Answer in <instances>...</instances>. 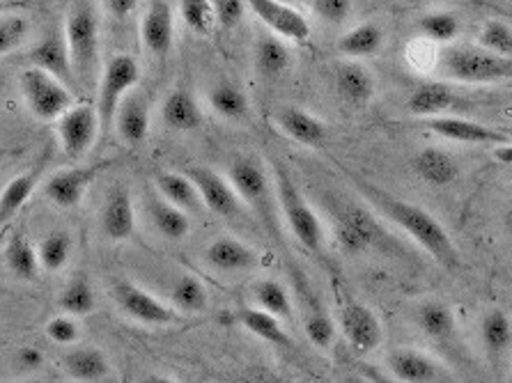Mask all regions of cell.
Returning a JSON list of instances; mask_svg holds the SVG:
<instances>
[{"label": "cell", "instance_id": "obj_44", "mask_svg": "<svg viewBox=\"0 0 512 383\" xmlns=\"http://www.w3.org/2000/svg\"><path fill=\"white\" fill-rule=\"evenodd\" d=\"M478 49L494 56L512 58V28L503 21H487L478 33Z\"/></svg>", "mask_w": 512, "mask_h": 383}, {"label": "cell", "instance_id": "obj_19", "mask_svg": "<svg viewBox=\"0 0 512 383\" xmlns=\"http://www.w3.org/2000/svg\"><path fill=\"white\" fill-rule=\"evenodd\" d=\"M425 127H428L434 136L453 140V143H464V145H503L510 143V138L503 134V131H496L487 124L464 120V117H432V120H425Z\"/></svg>", "mask_w": 512, "mask_h": 383}, {"label": "cell", "instance_id": "obj_42", "mask_svg": "<svg viewBox=\"0 0 512 383\" xmlns=\"http://www.w3.org/2000/svg\"><path fill=\"white\" fill-rule=\"evenodd\" d=\"M423 39H428L434 46H451L460 35V19L453 12H430L421 19Z\"/></svg>", "mask_w": 512, "mask_h": 383}, {"label": "cell", "instance_id": "obj_53", "mask_svg": "<svg viewBox=\"0 0 512 383\" xmlns=\"http://www.w3.org/2000/svg\"><path fill=\"white\" fill-rule=\"evenodd\" d=\"M106 12L111 14V17L115 19H127L134 14V10L138 7L136 0H108V3H104Z\"/></svg>", "mask_w": 512, "mask_h": 383}, {"label": "cell", "instance_id": "obj_35", "mask_svg": "<svg viewBox=\"0 0 512 383\" xmlns=\"http://www.w3.org/2000/svg\"><path fill=\"white\" fill-rule=\"evenodd\" d=\"M384 46V30L377 23L366 21L359 23V26L347 30V33L338 39V51L343 53L345 58L359 60V58H370L375 53L382 51Z\"/></svg>", "mask_w": 512, "mask_h": 383}, {"label": "cell", "instance_id": "obj_23", "mask_svg": "<svg viewBox=\"0 0 512 383\" xmlns=\"http://www.w3.org/2000/svg\"><path fill=\"white\" fill-rule=\"evenodd\" d=\"M276 127L283 131V136L304 147H320L327 140V124L297 106L281 108L276 113Z\"/></svg>", "mask_w": 512, "mask_h": 383}, {"label": "cell", "instance_id": "obj_41", "mask_svg": "<svg viewBox=\"0 0 512 383\" xmlns=\"http://www.w3.org/2000/svg\"><path fill=\"white\" fill-rule=\"evenodd\" d=\"M95 306V289H92L85 276L72 278L60 292V308L65 310V315L69 317H88L90 312L95 310Z\"/></svg>", "mask_w": 512, "mask_h": 383}, {"label": "cell", "instance_id": "obj_22", "mask_svg": "<svg viewBox=\"0 0 512 383\" xmlns=\"http://www.w3.org/2000/svg\"><path fill=\"white\" fill-rule=\"evenodd\" d=\"M203 257L209 267L226 273L251 271L260 267V255L235 237H216L214 241H209Z\"/></svg>", "mask_w": 512, "mask_h": 383}, {"label": "cell", "instance_id": "obj_7", "mask_svg": "<svg viewBox=\"0 0 512 383\" xmlns=\"http://www.w3.org/2000/svg\"><path fill=\"white\" fill-rule=\"evenodd\" d=\"M19 90L28 111L42 122H58L69 108L76 106L72 88L35 67L21 69Z\"/></svg>", "mask_w": 512, "mask_h": 383}, {"label": "cell", "instance_id": "obj_3", "mask_svg": "<svg viewBox=\"0 0 512 383\" xmlns=\"http://www.w3.org/2000/svg\"><path fill=\"white\" fill-rule=\"evenodd\" d=\"M271 179H274L278 211H281L283 221L294 234V239H297L301 248H306L308 253L322 257L324 248H327V232H324V225L313 205H310L306 195L299 191V186L294 184L290 168H287L283 161H274L271 163Z\"/></svg>", "mask_w": 512, "mask_h": 383}, {"label": "cell", "instance_id": "obj_25", "mask_svg": "<svg viewBox=\"0 0 512 383\" xmlns=\"http://www.w3.org/2000/svg\"><path fill=\"white\" fill-rule=\"evenodd\" d=\"M336 90L338 97L352 106H366L375 99L377 81L375 74L359 62H345L336 72Z\"/></svg>", "mask_w": 512, "mask_h": 383}, {"label": "cell", "instance_id": "obj_60", "mask_svg": "<svg viewBox=\"0 0 512 383\" xmlns=\"http://www.w3.org/2000/svg\"><path fill=\"white\" fill-rule=\"evenodd\" d=\"M0 154H3V152H0Z\"/></svg>", "mask_w": 512, "mask_h": 383}, {"label": "cell", "instance_id": "obj_11", "mask_svg": "<svg viewBox=\"0 0 512 383\" xmlns=\"http://www.w3.org/2000/svg\"><path fill=\"white\" fill-rule=\"evenodd\" d=\"M56 134L62 152L72 156V159H79V156H83L92 145H95L97 136H102L95 106L76 104L74 108H69V111L56 122Z\"/></svg>", "mask_w": 512, "mask_h": 383}, {"label": "cell", "instance_id": "obj_59", "mask_svg": "<svg viewBox=\"0 0 512 383\" xmlns=\"http://www.w3.org/2000/svg\"><path fill=\"white\" fill-rule=\"evenodd\" d=\"M3 237H5V232H3V230H0V241H3Z\"/></svg>", "mask_w": 512, "mask_h": 383}, {"label": "cell", "instance_id": "obj_40", "mask_svg": "<svg viewBox=\"0 0 512 383\" xmlns=\"http://www.w3.org/2000/svg\"><path fill=\"white\" fill-rule=\"evenodd\" d=\"M5 262L19 280H35L37 271H40V260H37V250L33 244L23 237V234H14L10 244L5 248Z\"/></svg>", "mask_w": 512, "mask_h": 383}, {"label": "cell", "instance_id": "obj_18", "mask_svg": "<svg viewBox=\"0 0 512 383\" xmlns=\"http://www.w3.org/2000/svg\"><path fill=\"white\" fill-rule=\"evenodd\" d=\"M480 342L492 370L499 374L508 363L512 351V317L506 310L492 308L480 319Z\"/></svg>", "mask_w": 512, "mask_h": 383}, {"label": "cell", "instance_id": "obj_17", "mask_svg": "<svg viewBox=\"0 0 512 383\" xmlns=\"http://www.w3.org/2000/svg\"><path fill=\"white\" fill-rule=\"evenodd\" d=\"M141 42L147 53L164 58L175 42V14L166 0H152L141 19Z\"/></svg>", "mask_w": 512, "mask_h": 383}, {"label": "cell", "instance_id": "obj_34", "mask_svg": "<svg viewBox=\"0 0 512 383\" xmlns=\"http://www.w3.org/2000/svg\"><path fill=\"white\" fill-rule=\"evenodd\" d=\"M292 65V51L276 35H260L255 42V69L265 78L283 76Z\"/></svg>", "mask_w": 512, "mask_h": 383}, {"label": "cell", "instance_id": "obj_56", "mask_svg": "<svg viewBox=\"0 0 512 383\" xmlns=\"http://www.w3.org/2000/svg\"><path fill=\"white\" fill-rule=\"evenodd\" d=\"M503 223H506V230H508V234L512 237V205L508 207L506 216H503Z\"/></svg>", "mask_w": 512, "mask_h": 383}, {"label": "cell", "instance_id": "obj_54", "mask_svg": "<svg viewBox=\"0 0 512 383\" xmlns=\"http://www.w3.org/2000/svg\"><path fill=\"white\" fill-rule=\"evenodd\" d=\"M492 156L503 166H512V140L510 143H503V145H494Z\"/></svg>", "mask_w": 512, "mask_h": 383}, {"label": "cell", "instance_id": "obj_24", "mask_svg": "<svg viewBox=\"0 0 512 383\" xmlns=\"http://www.w3.org/2000/svg\"><path fill=\"white\" fill-rule=\"evenodd\" d=\"M411 168H414L418 179H423L434 189H444L460 177V163L451 152L441 150V147H425V150L416 152L411 159Z\"/></svg>", "mask_w": 512, "mask_h": 383}, {"label": "cell", "instance_id": "obj_33", "mask_svg": "<svg viewBox=\"0 0 512 383\" xmlns=\"http://www.w3.org/2000/svg\"><path fill=\"white\" fill-rule=\"evenodd\" d=\"M455 104L453 90L446 83H421L407 99V111L416 117H441Z\"/></svg>", "mask_w": 512, "mask_h": 383}, {"label": "cell", "instance_id": "obj_6", "mask_svg": "<svg viewBox=\"0 0 512 383\" xmlns=\"http://www.w3.org/2000/svg\"><path fill=\"white\" fill-rule=\"evenodd\" d=\"M138 81H141V67H138V62L129 53H118V56L104 62L95 99V111L99 117L102 136H108L122 99L136 90Z\"/></svg>", "mask_w": 512, "mask_h": 383}, {"label": "cell", "instance_id": "obj_4", "mask_svg": "<svg viewBox=\"0 0 512 383\" xmlns=\"http://www.w3.org/2000/svg\"><path fill=\"white\" fill-rule=\"evenodd\" d=\"M228 182L239 195L242 205L258 216V221L278 237V202L274 193V179L269 170L255 156H239L230 163Z\"/></svg>", "mask_w": 512, "mask_h": 383}, {"label": "cell", "instance_id": "obj_50", "mask_svg": "<svg viewBox=\"0 0 512 383\" xmlns=\"http://www.w3.org/2000/svg\"><path fill=\"white\" fill-rule=\"evenodd\" d=\"M44 363L46 358L37 347H21L17 354H14V367L23 374H33L37 370H42Z\"/></svg>", "mask_w": 512, "mask_h": 383}, {"label": "cell", "instance_id": "obj_37", "mask_svg": "<svg viewBox=\"0 0 512 383\" xmlns=\"http://www.w3.org/2000/svg\"><path fill=\"white\" fill-rule=\"evenodd\" d=\"M168 306L180 312V315H198V312L207 310L209 294L203 280L196 276H180L170 287Z\"/></svg>", "mask_w": 512, "mask_h": 383}, {"label": "cell", "instance_id": "obj_27", "mask_svg": "<svg viewBox=\"0 0 512 383\" xmlns=\"http://www.w3.org/2000/svg\"><path fill=\"white\" fill-rule=\"evenodd\" d=\"M161 120H164L166 127L173 131H196L203 127V108H200L198 99L191 95L189 90L177 88L170 92L164 101V108H161Z\"/></svg>", "mask_w": 512, "mask_h": 383}, {"label": "cell", "instance_id": "obj_10", "mask_svg": "<svg viewBox=\"0 0 512 383\" xmlns=\"http://www.w3.org/2000/svg\"><path fill=\"white\" fill-rule=\"evenodd\" d=\"M386 367L400 383H460L444 363L421 349L400 347L389 351Z\"/></svg>", "mask_w": 512, "mask_h": 383}, {"label": "cell", "instance_id": "obj_12", "mask_svg": "<svg viewBox=\"0 0 512 383\" xmlns=\"http://www.w3.org/2000/svg\"><path fill=\"white\" fill-rule=\"evenodd\" d=\"M340 331H343L347 345L361 356L377 351L384 342L382 322L363 303H347L343 312H340Z\"/></svg>", "mask_w": 512, "mask_h": 383}, {"label": "cell", "instance_id": "obj_29", "mask_svg": "<svg viewBox=\"0 0 512 383\" xmlns=\"http://www.w3.org/2000/svg\"><path fill=\"white\" fill-rule=\"evenodd\" d=\"M154 191L184 214H200L205 207L196 184L182 173H159L154 177Z\"/></svg>", "mask_w": 512, "mask_h": 383}, {"label": "cell", "instance_id": "obj_30", "mask_svg": "<svg viewBox=\"0 0 512 383\" xmlns=\"http://www.w3.org/2000/svg\"><path fill=\"white\" fill-rule=\"evenodd\" d=\"M145 207H147V214H150L154 230H157L161 237H166L170 241H180L191 232L189 214H184V211L170 205V202L161 198L157 191L147 195Z\"/></svg>", "mask_w": 512, "mask_h": 383}, {"label": "cell", "instance_id": "obj_43", "mask_svg": "<svg viewBox=\"0 0 512 383\" xmlns=\"http://www.w3.org/2000/svg\"><path fill=\"white\" fill-rule=\"evenodd\" d=\"M69 255H72V237L67 232L56 230L40 241L37 246V260H40V267L44 271L56 273L69 262Z\"/></svg>", "mask_w": 512, "mask_h": 383}, {"label": "cell", "instance_id": "obj_32", "mask_svg": "<svg viewBox=\"0 0 512 383\" xmlns=\"http://www.w3.org/2000/svg\"><path fill=\"white\" fill-rule=\"evenodd\" d=\"M416 324L434 342H453L457 335V319L444 301H425L416 310Z\"/></svg>", "mask_w": 512, "mask_h": 383}, {"label": "cell", "instance_id": "obj_13", "mask_svg": "<svg viewBox=\"0 0 512 383\" xmlns=\"http://www.w3.org/2000/svg\"><path fill=\"white\" fill-rule=\"evenodd\" d=\"M255 17H258L269 28L271 35H276L283 42L306 44L310 37L308 19L294 7L278 3V0H251L246 3Z\"/></svg>", "mask_w": 512, "mask_h": 383}, {"label": "cell", "instance_id": "obj_2", "mask_svg": "<svg viewBox=\"0 0 512 383\" xmlns=\"http://www.w3.org/2000/svg\"><path fill=\"white\" fill-rule=\"evenodd\" d=\"M65 39L76 88L92 95L102 78V33H99V7L95 3L69 5L65 19Z\"/></svg>", "mask_w": 512, "mask_h": 383}, {"label": "cell", "instance_id": "obj_49", "mask_svg": "<svg viewBox=\"0 0 512 383\" xmlns=\"http://www.w3.org/2000/svg\"><path fill=\"white\" fill-rule=\"evenodd\" d=\"M212 7H214L216 23L226 30L239 26V21L244 19V14L248 10V5L242 3V0H216V3H212Z\"/></svg>", "mask_w": 512, "mask_h": 383}, {"label": "cell", "instance_id": "obj_8", "mask_svg": "<svg viewBox=\"0 0 512 383\" xmlns=\"http://www.w3.org/2000/svg\"><path fill=\"white\" fill-rule=\"evenodd\" d=\"M333 211V237L347 253H366L370 248L386 250L391 237L375 216L361 205H340Z\"/></svg>", "mask_w": 512, "mask_h": 383}, {"label": "cell", "instance_id": "obj_47", "mask_svg": "<svg viewBox=\"0 0 512 383\" xmlns=\"http://www.w3.org/2000/svg\"><path fill=\"white\" fill-rule=\"evenodd\" d=\"M44 333L51 342H56V345H62V347H72L81 340V326L74 317L69 315L49 319V324L44 326Z\"/></svg>", "mask_w": 512, "mask_h": 383}, {"label": "cell", "instance_id": "obj_31", "mask_svg": "<svg viewBox=\"0 0 512 383\" xmlns=\"http://www.w3.org/2000/svg\"><path fill=\"white\" fill-rule=\"evenodd\" d=\"M253 308L276 317L278 322H292L294 319V301L287 287L276 278H262L253 285L251 292Z\"/></svg>", "mask_w": 512, "mask_h": 383}, {"label": "cell", "instance_id": "obj_28", "mask_svg": "<svg viewBox=\"0 0 512 383\" xmlns=\"http://www.w3.org/2000/svg\"><path fill=\"white\" fill-rule=\"evenodd\" d=\"M44 173V163H37L28 173L12 177L7 186L0 193V228H5L19 211L26 207V202L33 198V193L40 186V179Z\"/></svg>", "mask_w": 512, "mask_h": 383}, {"label": "cell", "instance_id": "obj_55", "mask_svg": "<svg viewBox=\"0 0 512 383\" xmlns=\"http://www.w3.org/2000/svg\"><path fill=\"white\" fill-rule=\"evenodd\" d=\"M143 383H180V381L164 377V374H150V377H147Z\"/></svg>", "mask_w": 512, "mask_h": 383}, {"label": "cell", "instance_id": "obj_26", "mask_svg": "<svg viewBox=\"0 0 512 383\" xmlns=\"http://www.w3.org/2000/svg\"><path fill=\"white\" fill-rule=\"evenodd\" d=\"M62 367L67 377L79 383H99L111 374V363L102 349L97 347H76L62 356Z\"/></svg>", "mask_w": 512, "mask_h": 383}, {"label": "cell", "instance_id": "obj_39", "mask_svg": "<svg viewBox=\"0 0 512 383\" xmlns=\"http://www.w3.org/2000/svg\"><path fill=\"white\" fill-rule=\"evenodd\" d=\"M304 333L317 349L327 351L336 340V324L327 310H324L317 299L306 301L304 306Z\"/></svg>", "mask_w": 512, "mask_h": 383}, {"label": "cell", "instance_id": "obj_45", "mask_svg": "<svg viewBox=\"0 0 512 383\" xmlns=\"http://www.w3.org/2000/svg\"><path fill=\"white\" fill-rule=\"evenodd\" d=\"M177 7H180L182 21L186 23V28L203 37L212 33L216 23L212 3H207V0H184V3H180Z\"/></svg>", "mask_w": 512, "mask_h": 383}, {"label": "cell", "instance_id": "obj_38", "mask_svg": "<svg viewBox=\"0 0 512 383\" xmlns=\"http://www.w3.org/2000/svg\"><path fill=\"white\" fill-rule=\"evenodd\" d=\"M207 99L214 111L221 117H226V120H246L248 113H251L246 92L235 83H216L209 90Z\"/></svg>", "mask_w": 512, "mask_h": 383}, {"label": "cell", "instance_id": "obj_16", "mask_svg": "<svg viewBox=\"0 0 512 383\" xmlns=\"http://www.w3.org/2000/svg\"><path fill=\"white\" fill-rule=\"evenodd\" d=\"M28 67L42 69L67 88H76V78L72 69V58H69L65 33H46L28 53Z\"/></svg>", "mask_w": 512, "mask_h": 383}, {"label": "cell", "instance_id": "obj_1", "mask_svg": "<svg viewBox=\"0 0 512 383\" xmlns=\"http://www.w3.org/2000/svg\"><path fill=\"white\" fill-rule=\"evenodd\" d=\"M354 184L372 209H377L386 221H391L395 228L405 232L439 267L448 271L460 269V253H457L451 234H448L441 221H437L428 209L414 205V202L395 198L389 191L379 189V186L366 182L361 177H354Z\"/></svg>", "mask_w": 512, "mask_h": 383}, {"label": "cell", "instance_id": "obj_5", "mask_svg": "<svg viewBox=\"0 0 512 383\" xmlns=\"http://www.w3.org/2000/svg\"><path fill=\"white\" fill-rule=\"evenodd\" d=\"M437 72L451 81L471 85L512 81V58L494 56L478 46H446L439 51Z\"/></svg>", "mask_w": 512, "mask_h": 383}, {"label": "cell", "instance_id": "obj_46", "mask_svg": "<svg viewBox=\"0 0 512 383\" xmlns=\"http://www.w3.org/2000/svg\"><path fill=\"white\" fill-rule=\"evenodd\" d=\"M28 30V21L19 17V14L0 17V56L19 49V46L28 39Z\"/></svg>", "mask_w": 512, "mask_h": 383}, {"label": "cell", "instance_id": "obj_15", "mask_svg": "<svg viewBox=\"0 0 512 383\" xmlns=\"http://www.w3.org/2000/svg\"><path fill=\"white\" fill-rule=\"evenodd\" d=\"M108 166V163H97V166L83 168H65L53 173L42 184V193L49 198L53 205L60 209H74L81 205L88 186L95 182L97 175Z\"/></svg>", "mask_w": 512, "mask_h": 383}, {"label": "cell", "instance_id": "obj_14", "mask_svg": "<svg viewBox=\"0 0 512 383\" xmlns=\"http://www.w3.org/2000/svg\"><path fill=\"white\" fill-rule=\"evenodd\" d=\"M184 175L196 184L200 198H203V205L212 211V214L221 218H237L242 214V200H239V195L232 189L228 179L221 177L216 170L196 166L186 170Z\"/></svg>", "mask_w": 512, "mask_h": 383}, {"label": "cell", "instance_id": "obj_51", "mask_svg": "<svg viewBox=\"0 0 512 383\" xmlns=\"http://www.w3.org/2000/svg\"><path fill=\"white\" fill-rule=\"evenodd\" d=\"M230 383H283V379L274 370H269V367L253 365L239 372Z\"/></svg>", "mask_w": 512, "mask_h": 383}, {"label": "cell", "instance_id": "obj_21", "mask_svg": "<svg viewBox=\"0 0 512 383\" xmlns=\"http://www.w3.org/2000/svg\"><path fill=\"white\" fill-rule=\"evenodd\" d=\"M99 223H102V232L106 234V239L111 241H124L134 234L136 209L134 202H131L129 191L124 189V186L118 184L106 193Z\"/></svg>", "mask_w": 512, "mask_h": 383}, {"label": "cell", "instance_id": "obj_36", "mask_svg": "<svg viewBox=\"0 0 512 383\" xmlns=\"http://www.w3.org/2000/svg\"><path fill=\"white\" fill-rule=\"evenodd\" d=\"M235 317L248 333L255 335V338L262 342H267V345L292 347V340L283 328V322H278L276 317L267 315V312H262L258 308H239Z\"/></svg>", "mask_w": 512, "mask_h": 383}, {"label": "cell", "instance_id": "obj_52", "mask_svg": "<svg viewBox=\"0 0 512 383\" xmlns=\"http://www.w3.org/2000/svg\"><path fill=\"white\" fill-rule=\"evenodd\" d=\"M430 46H434V44H430L428 39H418V42H411L409 53H407L411 65L418 67V69H437L439 58H428V53H425V51H430Z\"/></svg>", "mask_w": 512, "mask_h": 383}, {"label": "cell", "instance_id": "obj_57", "mask_svg": "<svg viewBox=\"0 0 512 383\" xmlns=\"http://www.w3.org/2000/svg\"><path fill=\"white\" fill-rule=\"evenodd\" d=\"M506 383H512V365H510V372H508V381Z\"/></svg>", "mask_w": 512, "mask_h": 383}, {"label": "cell", "instance_id": "obj_9", "mask_svg": "<svg viewBox=\"0 0 512 383\" xmlns=\"http://www.w3.org/2000/svg\"><path fill=\"white\" fill-rule=\"evenodd\" d=\"M113 299L118 303L124 317L134 319L145 326H170L180 322V312L173 310L168 303L159 301L147 289L138 287L127 280H118L113 285Z\"/></svg>", "mask_w": 512, "mask_h": 383}, {"label": "cell", "instance_id": "obj_20", "mask_svg": "<svg viewBox=\"0 0 512 383\" xmlns=\"http://www.w3.org/2000/svg\"><path fill=\"white\" fill-rule=\"evenodd\" d=\"M113 129L124 145L138 147L145 143L150 136V104H147L145 92L134 90L122 99L118 113H115Z\"/></svg>", "mask_w": 512, "mask_h": 383}, {"label": "cell", "instance_id": "obj_58", "mask_svg": "<svg viewBox=\"0 0 512 383\" xmlns=\"http://www.w3.org/2000/svg\"><path fill=\"white\" fill-rule=\"evenodd\" d=\"M503 134H506L510 140H512V129H508V131H503Z\"/></svg>", "mask_w": 512, "mask_h": 383}, {"label": "cell", "instance_id": "obj_48", "mask_svg": "<svg viewBox=\"0 0 512 383\" xmlns=\"http://www.w3.org/2000/svg\"><path fill=\"white\" fill-rule=\"evenodd\" d=\"M310 10L317 19L327 21V23H345L349 14H352V3L347 0H315L310 3Z\"/></svg>", "mask_w": 512, "mask_h": 383}]
</instances>
